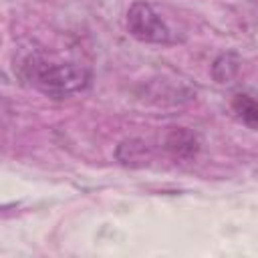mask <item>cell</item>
I'll return each mask as SVG.
<instances>
[{
  "instance_id": "3957f363",
  "label": "cell",
  "mask_w": 258,
  "mask_h": 258,
  "mask_svg": "<svg viewBox=\"0 0 258 258\" xmlns=\"http://www.w3.org/2000/svg\"><path fill=\"white\" fill-rule=\"evenodd\" d=\"M165 147L171 151L173 157H179V159H189L198 153V137L187 131L185 127H177L173 131H169L167 139H165Z\"/></svg>"
},
{
  "instance_id": "6da1fadb",
  "label": "cell",
  "mask_w": 258,
  "mask_h": 258,
  "mask_svg": "<svg viewBox=\"0 0 258 258\" xmlns=\"http://www.w3.org/2000/svg\"><path fill=\"white\" fill-rule=\"evenodd\" d=\"M20 77L40 93L62 99L83 91L91 83V71L75 60H58L44 52H34L20 64Z\"/></svg>"
},
{
  "instance_id": "277c9868",
  "label": "cell",
  "mask_w": 258,
  "mask_h": 258,
  "mask_svg": "<svg viewBox=\"0 0 258 258\" xmlns=\"http://www.w3.org/2000/svg\"><path fill=\"white\" fill-rule=\"evenodd\" d=\"M232 111L234 115L250 129H258V95L252 93H236L232 97Z\"/></svg>"
},
{
  "instance_id": "7a4b0ae2",
  "label": "cell",
  "mask_w": 258,
  "mask_h": 258,
  "mask_svg": "<svg viewBox=\"0 0 258 258\" xmlns=\"http://www.w3.org/2000/svg\"><path fill=\"white\" fill-rule=\"evenodd\" d=\"M127 30L141 42L167 44L171 42V30L165 20L147 2H133L127 12Z\"/></svg>"
},
{
  "instance_id": "5b68a950",
  "label": "cell",
  "mask_w": 258,
  "mask_h": 258,
  "mask_svg": "<svg viewBox=\"0 0 258 258\" xmlns=\"http://www.w3.org/2000/svg\"><path fill=\"white\" fill-rule=\"evenodd\" d=\"M240 69V58L236 52H224L220 54L212 64V75L218 83H230Z\"/></svg>"
}]
</instances>
